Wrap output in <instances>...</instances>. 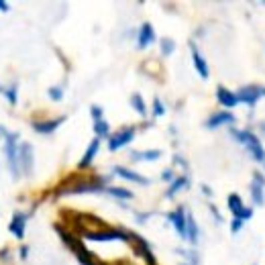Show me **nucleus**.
I'll return each instance as SVG.
<instances>
[{"label": "nucleus", "mask_w": 265, "mask_h": 265, "mask_svg": "<svg viewBox=\"0 0 265 265\" xmlns=\"http://www.w3.org/2000/svg\"><path fill=\"white\" fill-rule=\"evenodd\" d=\"M19 132H7L5 137V155L9 161V168L15 178L21 176V165H19Z\"/></svg>", "instance_id": "obj_1"}, {"label": "nucleus", "mask_w": 265, "mask_h": 265, "mask_svg": "<svg viewBox=\"0 0 265 265\" xmlns=\"http://www.w3.org/2000/svg\"><path fill=\"white\" fill-rule=\"evenodd\" d=\"M84 239L88 241H130V233L122 230V228H100V230H86L82 233Z\"/></svg>", "instance_id": "obj_2"}, {"label": "nucleus", "mask_w": 265, "mask_h": 265, "mask_svg": "<svg viewBox=\"0 0 265 265\" xmlns=\"http://www.w3.org/2000/svg\"><path fill=\"white\" fill-rule=\"evenodd\" d=\"M110 178H104V180H96V182H80V184H74L70 188H61L57 190V196H63V194H86V192H104V184L108 182Z\"/></svg>", "instance_id": "obj_3"}, {"label": "nucleus", "mask_w": 265, "mask_h": 265, "mask_svg": "<svg viewBox=\"0 0 265 265\" xmlns=\"http://www.w3.org/2000/svg\"><path fill=\"white\" fill-rule=\"evenodd\" d=\"M132 139H135V128L132 126H122L118 128L114 135L108 137V149L110 151H118L120 147H126Z\"/></svg>", "instance_id": "obj_4"}, {"label": "nucleus", "mask_w": 265, "mask_h": 265, "mask_svg": "<svg viewBox=\"0 0 265 265\" xmlns=\"http://www.w3.org/2000/svg\"><path fill=\"white\" fill-rule=\"evenodd\" d=\"M261 96H265V88H263V86H255V84L241 88L239 94H237L239 102H243V104H247V106H255Z\"/></svg>", "instance_id": "obj_5"}, {"label": "nucleus", "mask_w": 265, "mask_h": 265, "mask_svg": "<svg viewBox=\"0 0 265 265\" xmlns=\"http://www.w3.org/2000/svg\"><path fill=\"white\" fill-rule=\"evenodd\" d=\"M19 165H21V170H23L25 176L33 174L35 157H33V145L31 143H21L19 145Z\"/></svg>", "instance_id": "obj_6"}, {"label": "nucleus", "mask_w": 265, "mask_h": 265, "mask_svg": "<svg viewBox=\"0 0 265 265\" xmlns=\"http://www.w3.org/2000/svg\"><path fill=\"white\" fill-rule=\"evenodd\" d=\"M263 188H265V178H263L259 172H255V174H253V184H251V198H253V204H255V206H263V204H265Z\"/></svg>", "instance_id": "obj_7"}, {"label": "nucleus", "mask_w": 265, "mask_h": 265, "mask_svg": "<svg viewBox=\"0 0 265 265\" xmlns=\"http://www.w3.org/2000/svg\"><path fill=\"white\" fill-rule=\"evenodd\" d=\"M130 241H135V253H137L139 257H143V259L147 261V265H155V257H153V253H151V247H149V243H147L143 237L130 233Z\"/></svg>", "instance_id": "obj_8"}, {"label": "nucleus", "mask_w": 265, "mask_h": 265, "mask_svg": "<svg viewBox=\"0 0 265 265\" xmlns=\"http://www.w3.org/2000/svg\"><path fill=\"white\" fill-rule=\"evenodd\" d=\"M235 120H237V118H235L233 112H228V110H218V112L210 114V118L206 120V128H218V126H222V124H233Z\"/></svg>", "instance_id": "obj_9"}, {"label": "nucleus", "mask_w": 265, "mask_h": 265, "mask_svg": "<svg viewBox=\"0 0 265 265\" xmlns=\"http://www.w3.org/2000/svg\"><path fill=\"white\" fill-rule=\"evenodd\" d=\"M186 210H184V206H178L174 212H170L168 214V220L174 224V228L178 230V235L180 237H184L186 239Z\"/></svg>", "instance_id": "obj_10"}, {"label": "nucleus", "mask_w": 265, "mask_h": 265, "mask_svg": "<svg viewBox=\"0 0 265 265\" xmlns=\"http://www.w3.org/2000/svg\"><path fill=\"white\" fill-rule=\"evenodd\" d=\"M25 228H27V214H23V212H15L13 214V220H11V224H9V230L17 237V239H25Z\"/></svg>", "instance_id": "obj_11"}, {"label": "nucleus", "mask_w": 265, "mask_h": 265, "mask_svg": "<svg viewBox=\"0 0 265 265\" xmlns=\"http://www.w3.org/2000/svg\"><path fill=\"white\" fill-rule=\"evenodd\" d=\"M151 43H155V31H153L151 23H143L141 29H139L137 45H139V49H145V47H149Z\"/></svg>", "instance_id": "obj_12"}, {"label": "nucleus", "mask_w": 265, "mask_h": 265, "mask_svg": "<svg viewBox=\"0 0 265 265\" xmlns=\"http://www.w3.org/2000/svg\"><path fill=\"white\" fill-rule=\"evenodd\" d=\"M114 174H116L118 178H122V180L135 182V184H141V186H147V184H149V180H147V178H143L141 174L132 172V170H128V168H122V165H116V168H114Z\"/></svg>", "instance_id": "obj_13"}, {"label": "nucleus", "mask_w": 265, "mask_h": 265, "mask_svg": "<svg viewBox=\"0 0 265 265\" xmlns=\"http://www.w3.org/2000/svg\"><path fill=\"white\" fill-rule=\"evenodd\" d=\"M190 49H192V59H194V68H196V72L200 74V78H208L210 76V70H208V63H206V59L202 57V53L196 49V45L192 43L190 45Z\"/></svg>", "instance_id": "obj_14"}, {"label": "nucleus", "mask_w": 265, "mask_h": 265, "mask_svg": "<svg viewBox=\"0 0 265 265\" xmlns=\"http://www.w3.org/2000/svg\"><path fill=\"white\" fill-rule=\"evenodd\" d=\"M216 98H218V102H220L224 108H235V106L239 104L237 94L230 92V90L224 88V86H218V90H216Z\"/></svg>", "instance_id": "obj_15"}, {"label": "nucleus", "mask_w": 265, "mask_h": 265, "mask_svg": "<svg viewBox=\"0 0 265 265\" xmlns=\"http://www.w3.org/2000/svg\"><path fill=\"white\" fill-rule=\"evenodd\" d=\"M63 120H65V116L53 118V120H43V122H33V130L39 132V135H49V132H53Z\"/></svg>", "instance_id": "obj_16"}, {"label": "nucleus", "mask_w": 265, "mask_h": 265, "mask_svg": "<svg viewBox=\"0 0 265 265\" xmlns=\"http://www.w3.org/2000/svg\"><path fill=\"white\" fill-rule=\"evenodd\" d=\"M98 149H100V139L96 137V139H92V143L88 145V149H86L84 157L80 159V168H82V170H84V168H88V165H90V163L94 161V157H96Z\"/></svg>", "instance_id": "obj_17"}, {"label": "nucleus", "mask_w": 265, "mask_h": 265, "mask_svg": "<svg viewBox=\"0 0 265 265\" xmlns=\"http://www.w3.org/2000/svg\"><path fill=\"white\" fill-rule=\"evenodd\" d=\"M198 235H200L198 224H196L194 216H192V214H188V216H186V239L194 245V243H198Z\"/></svg>", "instance_id": "obj_18"}, {"label": "nucleus", "mask_w": 265, "mask_h": 265, "mask_svg": "<svg viewBox=\"0 0 265 265\" xmlns=\"http://www.w3.org/2000/svg\"><path fill=\"white\" fill-rule=\"evenodd\" d=\"M161 157V151L159 149H149V151H132V155H130V159L132 161H155V159H159Z\"/></svg>", "instance_id": "obj_19"}, {"label": "nucleus", "mask_w": 265, "mask_h": 265, "mask_svg": "<svg viewBox=\"0 0 265 265\" xmlns=\"http://www.w3.org/2000/svg\"><path fill=\"white\" fill-rule=\"evenodd\" d=\"M233 137L237 139V143H241V145H245V147H249L251 143L259 141L251 130H237V128H233Z\"/></svg>", "instance_id": "obj_20"}, {"label": "nucleus", "mask_w": 265, "mask_h": 265, "mask_svg": "<svg viewBox=\"0 0 265 265\" xmlns=\"http://www.w3.org/2000/svg\"><path fill=\"white\" fill-rule=\"evenodd\" d=\"M188 186H190V180H188L186 176H180V178H176V180L172 182V186H170V190L165 192V196H168V198H174L178 192H182V190L188 188Z\"/></svg>", "instance_id": "obj_21"}, {"label": "nucleus", "mask_w": 265, "mask_h": 265, "mask_svg": "<svg viewBox=\"0 0 265 265\" xmlns=\"http://www.w3.org/2000/svg\"><path fill=\"white\" fill-rule=\"evenodd\" d=\"M226 204H228V210L235 214V218L241 214V210L245 208V204H243V198L239 196V194H230L228 198H226Z\"/></svg>", "instance_id": "obj_22"}, {"label": "nucleus", "mask_w": 265, "mask_h": 265, "mask_svg": "<svg viewBox=\"0 0 265 265\" xmlns=\"http://www.w3.org/2000/svg\"><path fill=\"white\" fill-rule=\"evenodd\" d=\"M247 151L251 153V157H253L255 161H259V163H265V149H263V145H261L259 141L251 143V145L247 147Z\"/></svg>", "instance_id": "obj_23"}, {"label": "nucleus", "mask_w": 265, "mask_h": 265, "mask_svg": "<svg viewBox=\"0 0 265 265\" xmlns=\"http://www.w3.org/2000/svg\"><path fill=\"white\" fill-rule=\"evenodd\" d=\"M130 106L135 108L141 116H145V114H147V106H145V100H143V96H141V94H132V96H130Z\"/></svg>", "instance_id": "obj_24"}, {"label": "nucleus", "mask_w": 265, "mask_h": 265, "mask_svg": "<svg viewBox=\"0 0 265 265\" xmlns=\"http://www.w3.org/2000/svg\"><path fill=\"white\" fill-rule=\"evenodd\" d=\"M104 192L110 194V196H114V198H118V200H130L132 198V192L126 190V188H106Z\"/></svg>", "instance_id": "obj_25"}, {"label": "nucleus", "mask_w": 265, "mask_h": 265, "mask_svg": "<svg viewBox=\"0 0 265 265\" xmlns=\"http://www.w3.org/2000/svg\"><path fill=\"white\" fill-rule=\"evenodd\" d=\"M94 132H96V137L102 139V137H110V126L106 120H96L94 122Z\"/></svg>", "instance_id": "obj_26"}, {"label": "nucleus", "mask_w": 265, "mask_h": 265, "mask_svg": "<svg viewBox=\"0 0 265 265\" xmlns=\"http://www.w3.org/2000/svg\"><path fill=\"white\" fill-rule=\"evenodd\" d=\"M159 45H161V55H165V57H168V55H172V53H174V49H176V43H174L172 39H168V37H165V39H161V43H159Z\"/></svg>", "instance_id": "obj_27"}, {"label": "nucleus", "mask_w": 265, "mask_h": 265, "mask_svg": "<svg viewBox=\"0 0 265 265\" xmlns=\"http://www.w3.org/2000/svg\"><path fill=\"white\" fill-rule=\"evenodd\" d=\"M47 94H49V98L55 100V102H59V100L63 98V90H61L59 86H51V88L47 90Z\"/></svg>", "instance_id": "obj_28"}, {"label": "nucleus", "mask_w": 265, "mask_h": 265, "mask_svg": "<svg viewBox=\"0 0 265 265\" xmlns=\"http://www.w3.org/2000/svg\"><path fill=\"white\" fill-rule=\"evenodd\" d=\"M163 114H165V106L159 98H155L153 100V116H163Z\"/></svg>", "instance_id": "obj_29"}, {"label": "nucleus", "mask_w": 265, "mask_h": 265, "mask_svg": "<svg viewBox=\"0 0 265 265\" xmlns=\"http://www.w3.org/2000/svg\"><path fill=\"white\" fill-rule=\"evenodd\" d=\"M7 100L11 102V104H17V84H13V86H9V90H7Z\"/></svg>", "instance_id": "obj_30"}, {"label": "nucleus", "mask_w": 265, "mask_h": 265, "mask_svg": "<svg viewBox=\"0 0 265 265\" xmlns=\"http://www.w3.org/2000/svg\"><path fill=\"white\" fill-rule=\"evenodd\" d=\"M243 224H245V222H243L241 218H233V222H230V233H233V235H237V233L243 228Z\"/></svg>", "instance_id": "obj_31"}, {"label": "nucleus", "mask_w": 265, "mask_h": 265, "mask_svg": "<svg viewBox=\"0 0 265 265\" xmlns=\"http://www.w3.org/2000/svg\"><path fill=\"white\" fill-rule=\"evenodd\" d=\"M90 114H92L94 122H96V120H102V108H100V106H96V104H94V106L90 108Z\"/></svg>", "instance_id": "obj_32"}, {"label": "nucleus", "mask_w": 265, "mask_h": 265, "mask_svg": "<svg viewBox=\"0 0 265 265\" xmlns=\"http://www.w3.org/2000/svg\"><path fill=\"white\" fill-rule=\"evenodd\" d=\"M251 216H253V208H249V206H245V208H243V210H241V214H239V216H237V218H241V220H243V222H245V220H249V218H251Z\"/></svg>", "instance_id": "obj_33"}, {"label": "nucleus", "mask_w": 265, "mask_h": 265, "mask_svg": "<svg viewBox=\"0 0 265 265\" xmlns=\"http://www.w3.org/2000/svg\"><path fill=\"white\" fill-rule=\"evenodd\" d=\"M161 180H165V182H174V180H176V176H174V170H163V174H161Z\"/></svg>", "instance_id": "obj_34"}, {"label": "nucleus", "mask_w": 265, "mask_h": 265, "mask_svg": "<svg viewBox=\"0 0 265 265\" xmlns=\"http://www.w3.org/2000/svg\"><path fill=\"white\" fill-rule=\"evenodd\" d=\"M78 261H80L82 265H100V263H96V261H94V255H92V257H80Z\"/></svg>", "instance_id": "obj_35"}, {"label": "nucleus", "mask_w": 265, "mask_h": 265, "mask_svg": "<svg viewBox=\"0 0 265 265\" xmlns=\"http://www.w3.org/2000/svg\"><path fill=\"white\" fill-rule=\"evenodd\" d=\"M21 259H27V253H29V247H21Z\"/></svg>", "instance_id": "obj_36"}, {"label": "nucleus", "mask_w": 265, "mask_h": 265, "mask_svg": "<svg viewBox=\"0 0 265 265\" xmlns=\"http://www.w3.org/2000/svg\"><path fill=\"white\" fill-rule=\"evenodd\" d=\"M149 216H151V214H137V220H139V222H145Z\"/></svg>", "instance_id": "obj_37"}, {"label": "nucleus", "mask_w": 265, "mask_h": 265, "mask_svg": "<svg viewBox=\"0 0 265 265\" xmlns=\"http://www.w3.org/2000/svg\"><path fill=\"white\" fill-rule=\"evenodd\" d=\"M0 11H3V13H7V11H9V5H7V3H3V0H0Z\"/></svg>", "instance_id": "obj_38"}, {"label": "nucleus", "mask_w": 265, "mask_h": 265, "mask_svg": "<svg viewBox=\"0 0 265 265\" xmlns=\"http://www.w3.org/2000/svg\"><path fill=\"white\" fill-rule=\"evenodd\" d=\"M202 192H204V194H206V196H212V190H210V188H208V186H202Z\"/></svg>", "instance_id": "obj_39"}, {"label": "nucleus", "mask_w": 265, "mask_h": 265, "mask_svg": "<svg viewBox=\"0 0 265 265\" xmlns=\"http://www.w3.org/2000/svg\"><path fill=\"white\" fill-rule=\"evenodd\" d=\"M259 128H261V132L265 135V122H261V126H259Z\"/></svg>", "instance_id": "obj_40"}]
</instances>
